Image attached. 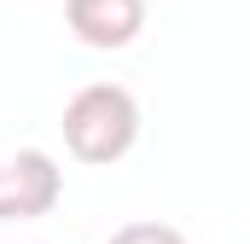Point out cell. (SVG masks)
Listing matches in <instances>:
<instances>
[{
  "mask_svg": "<svg viewBox=\"0 0 250 244\" xmlns=\"http://www.w3.org/2000/svg\"><path fill=\"white\" fill-rule=\"evenodd\" d=\"M140 134V105L117 81H93L64 105V145L82 163H117Z\"/></svg>",
  "mask_w": 250,
  "mask_h": 244,
  "instance_id": "obj_1",
  "label": "cell"
},
{
  "mask_svg": "<svg viewBox=\"0 0 250 244\" xmlns=\"http://www.w3.org/2000/svg\"><path fill=\"white\" fill-rule=\"evenodd\" d=\"M64 175L47 151H18L0 157V221H35L59 203Z\"/></svg>",
  "mask_w": 250,
  "mask_h": 244,
  "instance_id": "obj_2",
  "label": "cell"
},
{
  "mask_svg": "<svg viewBox=\"0 0 250 244\" xmlns=\"http://www.w3.org/2000/svg\"><path fill=\"white\" fill-rule=\"evenodd\" d=\"M70 29L87 47H128L146 29V0H70Z\"/></svg>",
  "mask_w": 250,
  "mask_h": 244,
  "instance_id": "obj_3",
  "label": "cell"
},
{
  "mask_svg": "<svg viewBox=\"0 0 250 244\" xmlns=\"http://www.w3.org/2000/svg\"><path fill=\"white\" fill-rule=\"evenodd\" d=\"M111 244H187L175 227H163V221H134V227H123Z\"/></svg>",
  "mask_w": 250,
  "mask_h": 244,
  "instance_id": "obj_4",
  "label": "cell"
}]
</instances>
